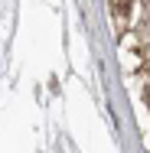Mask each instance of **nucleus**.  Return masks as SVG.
Segmentation results:
<instances>
[{
	"mask_svg": "<svg viewBox=\"0 0 150 153\" xmlns=\"http://www.w3.org/2000/svg\"><path fill=\"white\" fill-rule=\"evenodd\" d=\"M131 10H134L131 0H118V13H121V16H131Z\"/></svg>",
	"mask_w": 150,
	"mask_h": 153,
	"instance_id": "obj_1",
	"label": "nucleus"
}]
</instances>
